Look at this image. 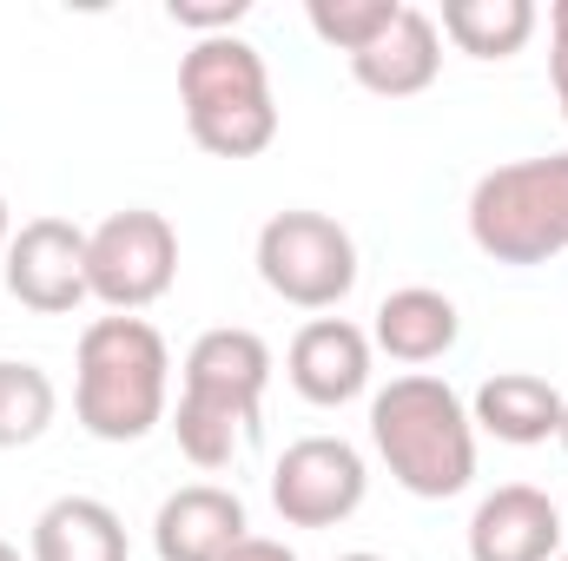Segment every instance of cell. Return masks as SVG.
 Masks as SVG:
<instances>
[{
	"label": "cell",
	"mask_w": 568,
	"mask_h": 561,
	"mask_svg": "<svg viewBox=\"0 0 568 561\" xmlns=\"http://www.w3.org/2000/svg\"><path fill=\"white\" fill-rule=\"evenodd\" d=\"M179 278V232L165 225V212H106L87 232V290L113 310V317H140L145 304H159Z\"/></svg>",
	"instance_id": "52a82bcc"
},
{
	"label": "cell",
	"mask_w": 568,
	"mask_h": 561,
	"mask_svg": "<svg viewBox=\"0 0 568 561\" xmlns=\"http://www.w3.org/2000/svg\"><path fill=\"white\" fill-rule=\"evenodd\" d=\"M245 536H252V516L219 482H185L152 516V549H159V561H225Z\"/></svg>",
	"instance_id": "7c38bea8"
},
{
	"label": "cell",
	"mask_w": 568,
	"mask_h": 561,
	"mask_svg": "<svg viewBox=\"0 0 568 561\" xmlns=\"http://www.w3.org/2000/svg\"><path fill=\"white\" fill-rule=\"evenodd\" d=\"M436 73H443V33H436V20H429L424 7H410V0H404V13L351 60V80H357L364 93H377V100H410V93L436 86Z\"/></svg>",
	"instance_id": "4fadbf2b"
},
{
	"label": "cell",
	"mask_w": 568,
	"mask_h": 561,
	"mask_svg": "<svg viewBox=\"0 0 568 561\" xmlns=\"http://www.w3.org/2000/svg\"><path fill=\"white\" fill-rule=\"evenodd\" d=\"M252 265L272 297L297 304V310H337L357 290V238L331 218V212H272L258 225Z\"/></svg>",
	"instance_id": "8992f818"
},
{
	"label": "cell",
	"mask_w": 568,
	"mask_h": 561,
	"mask_svg": "<svg viewBox=\"0 0 568 561\" xmlns=\"http://www.w3.org/2000/svg\"><path fill=\"white\" fill-rule=\"evenodd\" d=\"M60 410V390L40 364L27 357H0V449H27L53 429Z\"/></svg>",
	"instance_id": "ac0fdd59"
},
{
	"label": "cell",
	"mask_w": 568,
	"mask_h": 561,
	"mask_svg": "<svg viewBox=\"0 0 568 561\" xmlns=\"http://www.w3.org/2000/svg\"><path fill=\"white\" fill-rule=\"evenodd\" d=\"M397 13H404V0H311V7H304L311 33H317L324 47H337L344 60H357Z\"/></svg>",
	"instance_id": "d6986e66"
},
{
	"label": "cell",
	"mask_w": 568,
	"mask_h": 561,
	"mask_svg": "<svg viewBox=\"0 0 568 561\" xmlns=\"http://www.w3.org/2000/svg\"><path fill=\"white\" fill-rule=\"evenodd\" d=\"M536 20H542L536 0H443L436 33L469 60H509V53L529 47Z\"/></svg>",
	"instance_id": "e0dca14e"
},
{
	"label": "cell",
	"mask_w": 568,
	"mask_h": 561,
	"mask_svg": "<svg viewBox=\"0 0 568 561\" xmlns=\"http://www.w3.org/2000/svg\"><path fill=\"white\" fill-rule=\"evenodd\" d=\"M284 377L317 410L357 404L371 390V330H357L351 317H311L284 350Z\"/></svg>",
	"instance_id": "30bf717a"
},
{
	"label": "cell",
	"mask_w": 568,
	"mask_h": 561,
	"mask_svg": "<svg viewBox=\"0 0 568 561\" xmlns=\"http://www.w3.org/2000/svg\"><path fill=\"white\" fill-rule=\"evenodd\" d=\"M337 561H390V555H371V549H351V555H337Z\"/></svg>",
	"instance_id": "d4e9b609"
},
{
	"label": "cell",
	"mask_w": 568,
	"mask_h": 561,
	"mask_svg": "<svg viewBox=\"0 0 568 561\" xmlns=\"http://www.w3.org/2000/svg\"><path fill=\"white\" fill-rule=\"evenodd\" d=\"M568 542L562 509L536 482H503L469 516V561H556Z\"/></svg>",
	"instance_id": "8fae6325"
},
{
	"label": "cell",
	"mask_w": 568,
	"mask_h": 561,
	"mask_svg": "<svg viewBox=\"0 0 568 561\" xmlns=\"http://www.w3.org/2000/svg\"><path fill=\"white\" fill-rule=\"evenodd\" d=\"M371 449L384 456L390 482L410 489L417 502H449L476 482V422L469 404L429 377H390L377 397H371Z\"/></svg>",
	"instance_id": "7a4b0ae2"
},
{
	"label": "cell",
	"mask_w": 568,
	"mask_h": 561,
	"mask_svg": "<svg viewBox=\"0 0 568 561\" xmlns=\"http://www.w3.org/2000/svg\"><path fill=\"white\" fill-rule=\"evenodd\" d=\"M172 410V350L145 317H93L73 344V417L93 442H140Z\"/></svg>",
	"instance_id": "3957f363"
},
{
	"label": "cell",
	"mask_w": 568,
	"mask_h": 561,
	"mask_svg": "<svg viewBox=\"0 0 568 561\" xmlns=\"http://www.w3.org/2000/svg\"><path fill=\"white\" fill-rule=\"evenodd\" d=\"M469 238L496 265H549L568 252V152L509 159L469 192Z\"/></svg>",
	"instance_id": "5b68a950"
},
{
	"label": "cell",
	"mask_w": 568,
	"mask_h": 561,
	"mask_svg": "<svg viewBox=\"0 0 568 561\" xmlns=\"http://www.w3.org/2000/svg\"><path fill=\"white\" fill-rule=\"evenodd\" d=\"M556 442H562V449H568V410H562V436H556Z\"/></svg>",
	"instance_id": "4316f807"
},
{
	"label": "cell",
	"mask_w": 568,
	"mask_h": 561,
	"mask_svg": "<svg viewBox=\"0 0 568 561\" xmlns=\"http://www.w3.org/2000/svg\"><path fill=\"white\" fill-rule=\"evenodd\" d=\"M7 238H13V212H7V192H0V258H7Z\"/></svg>",
	"instance_id": "cb8c5ba5"
},
{
	"label": "cell",
	"mask_w": 568,
	"mask_h": 561,
	"mask_svg": "<svg viewBox=\"0 0 568 561\" xmlns=\"http://www.w3.org/2000/svg\"><path fill=\"white\" fill-rule=\"evenodd\" d=\"M225 561H297V549H284V542H272V536H245Z\"/></svg>",
	"instance_id": "44dd1931"
},
{
	"label": "cell",
	"mask_w": 568,
	"mask_h": 561,
	"mask_svg": "<svg viewBox=\"0 0 568 561\" xmlns=\"http://www.w3.org/2000/svg\"><path fill=\"white\" fill-rule=\"evenodd\" d=\"M371 469L364 449L344 436H297L272 462V509L291 529H337L364 509Z\"/></svg>",
	"instance_id": "ba28073f"
},
{
	"label": "cell",
	"mask_w": 568,
	"mask_h": 561,
	"mask_svg": "<svg viewBox=\"0 0 568 561\" xmlns=\"http://www.w3.org/2000/svg\"><path fill=\"white\" fill-rule=\"evenodd\" d=\"M549 80H556V106H562V120H568V47L549 53Z\"/></svg>",
	"instance_id": "7402d4cb"
},
{
	"label": "cell",
	"mask_w": 568,
	"mask_h": 561,
	"mask_svg": "<svg viewBox=\"0 0 568 561\" xmlns=\"http://www.w3.org/2000/svg\"><path fill=\"white\" fill-rule=\"evenodd\" d=\"M556 561H568V549H562V555H556Z\"/></svg>",
	"instance_id": "83f0119b"
},
{
	"label": "cell",
	"mask_w": 568,
	"mask_h": 561,
	"mask_svg": "<svg viewBox=\"0 0 568 561\" xmlns=\"http://www.w3.org/2000/svg\"><path fill=\"white\" fill-rule=\"evenodd\" d=\"M562 410H568V397L549 377H536V370H496L469 397V422L483 436L509 442V449H536V442L562 436Z\"/></svg>",
	"instance_id": "5bb4252c"
},
{
	"label": "cell",
	"mask_w": 568,
	"mask_h": 561,
	"mask_svg": "<svg viewBox=\"0 0 568 561\" xmlns=\"http://www.w3.org/2000/svg\"><path fill=\"white\" fill-rule=\"evenodd\" d=\"M456 337H463V310H456L443 290H429V284L390 290V297L377 304V324H371V350H384L390 364H410V370L449 357Z\"/></svg>",
	"instance_id": "9a60e30c"
},
{
	"label": "cell",
	"mask_w": 568,
	"mask_h": 561,
	"mask_svg": "<svg viewBox=\"0 0 568 561\" xmlns=\"http://www.w3.org/2000/svg\"><path fill=\"white\" fill-rule=\"evenodd\" d=\"M549 40H556V47H568V0H556V7H549Z\"/></svg>",
	"instance_id": "603a6c76"
},
{
	"label": "cell",
	"mask_w": 568,
	"mask_h": 561,
	"mask_svg": "<svg viewBox=\"0 0 568 561\" xmlns=\"http://www.w3.org/2000/svg\"><path fill=\"white\" fill-rule=\"evenodd\" d=\"M562 522H568V516H562Z\"/></svg>",
	"instance_id": "f1b7e54d"
},
{
	"label": "cell",
	"mask_w": 568,
	"mask_h": 561,
	"mask_svg": "<svg viewBox=\"0 0 568 561\" xmlns=\"http://www.w3.org/2000/svg\"><path fill=\"white\" fill-rule=\"evenodd\" d=\"M179 106H185V133L212 159H258L278 140V100H272V73L265 53L239 33L219 40H192L179 60Z\"/></svg>",
	"instance_id": "277c9868"
},
{
	"label": "cell",
	"mask_w": 568,
	"mask_h": 561,
	"mask_svg": "<svg viewBox=\"0 0 568 561\" xmlns=\"http://www.w3.org/2000/svg\"><path fill=\"white\" fill-rule=\"evenodd\" d=\"M7 297L40 310V317H67L80 310L87 290V232L73 218H27L7 238Z\"/></svg>",
	"instance_id": "9c48e42d"
},
{
	"label": "cell",
	"mask_w": 568,
	"mask_h": 561,
	"mask_svg": "<svg viewBox=\"0 0 568 561\" xmlns=\"http://www.w3.org/2000/svg\"><path fill=\"white\" fill-rule=\"evenodd\" d=\"M27 561H133L126 522L100 496H60L33 516Z\"/></svg>",
	"instance_id": "2e32d148"
},
{
	"label": "cell",
	"mask_w": 568,
	"mask_h": 561,
	"mask_svg": "<svg viewBox=\"0 0 568 561\" xmlns=\"http://www.w3.org/2000/svg\"><path fill=\"white\" fill-rule=\"evenodd\" d=\"M252 13V0H165V20L199 33V40H219V33H239V20Z\"/></svg>",
	"instance_id": "ffe728a7"
},
{
	"label": "cell",
	"mask_w": 568,
	"mask_h": 561,
	"mask_svg": "<svg viewBox=\"0 0 568 561\" xmlns=\"http://www.w3.org/2000/svg\"><path fill=\"white\" fill-rule=\"evenodd\" d=\"M0 561H20V549H13V542H0Z\"/></svg>",
	"instance_id": "484cf974"
},
{
	"label": "cell",
	"mask_w": 568,
	"mask_h": 561,
	"mask_svg": "<svg viewBox=\"0 0 568 561\" xmlns=\"http://www.w3.org/2000/svg\"><path fill=\"white\" fill-rule=\"evenodd\" d=\"M265 384H272V344L245 324H219L185 350L172 436L192 469H225L258 436Z\"/></svg>",
	"instance_id": "6da1fadb"
}]
</instances>
